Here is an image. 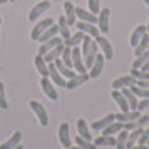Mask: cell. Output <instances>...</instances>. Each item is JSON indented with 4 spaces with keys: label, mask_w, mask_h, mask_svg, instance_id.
I'll use <instances>...</instances> for the list:
<instances>
[{
    "label": "cell",
    "mask_w": 149,
    "mask_h": 149,
    "mask_svg": "<svg viewBox=\"0 0 149 149\" xmlns=\"http://www.w3.org/2000/svg\"><path fill=\"white\" fill-rule=\"evenodd\" d=\"M29 106H30V109H32L35 114H37L39 122H40L42 126L45 127V126L49 124V114H47V111H45V107H44L39 101H30V102H29Z\"/></svg>",
    "instance_id": "1"
},
{
    "label": "cell",
    "mask_w": 149,
    "mask_h": 149,
    "mask_svg": "<svg viewBox=\"0 0 149 149\" xmlns=\"http://www.w3.org/2000/svg\"><path fill=\"white\" fill-rule=\"evenodd\" d=\"M50 5H52V3H50L49 0H42V2H39V3H35L34 7L30 8V12H29V20L30 22L37 20L44 12H47L49 8H50Z\"/></svg>",
    "instance_id": "2"
},
{
    "label": "cell",
    "mask_w": 149,
    "mask_h": 149,
    "mask_svg": "<svg viewBox=\"0 0 149 149\" xmlns=\"http://www.w3.org/2000/svg\"><path fill=\"white\" fill-rule=\"evenodd\" d=\"M109 15H111L109 8H101L97 14V29L102 35H106L109 32Z\"/></svg>",
    "instance_id": "3"
},
{
    "label": "cell",
    "mask_w": 149,
    "mask_h": 149,
    "mask_svg": "<svg viewBox=\"0 0 149 149\" xmlns=\"http://www.w3.org/2000/svg\"><path fill=\"white\" fill-rule=\"evenodd\" d=\"M49 79L52 81V84L59 86V87H65V84H67V79L57 70L54 62H49Z\"/></svg>",
    "instance_id": "4"
},
{
    "label": "cell",
    "mask_w": 149,
    "mask_h": 149,
    "mask_svg": "<svg viewBox=\"0 0 149 149\" xmlns=\"http://www.w3.org/2000/svg\"><path fill=\"white\" fill-rule=\"evenodd\" d=\"M72 67L75 69V72L77 74H84V72H87V69L84 65V61H82V52L81 49L77 47H72Z\"/></svg>",
    "instance_id": "5"
},
{
    "label": "cell",
    "mask_w": 149,
    "mask_h": 149,
    "mask_svg": "<svg viewBox=\"0 0 149 149\" xmlns=\"http://www.w3.org/2000/svg\"><path fill=\"white\" fill-rule=\"evenodd\" d=\"M50 25H54V20L50 19V17H47V19H42L37 25H35L34 29H32V34H30V37H32V40H39V37H40L45 30H47Z\"/></svg>",
    "instance_id": "6"
},
{
    "label": "cell",
    "mask_w": 149,
    "mask_h": 149,
    "mask_svg": "<svg viewBox=\"0 0 149 149\" xmlns=\"http://www.w3.org/2000/svg\"><path fill=\"white\" fill-rule=\"evenodd\" d=\"M95 42H97V45L101 47L102 50V55L106 57V61H111L112 57H114V50H112V45H111V42L104 37V35H97L95 37Z\"/></svg>",
    "instance_id": "7"
},
{
    "label": "cell",
    "mask_w": 149,
    "mask_h": 149,
    "mask_svg": "<svg viewBox=\"0 0 149 149\" xmlns=\"http://www.w3.org/2000/svg\"><path fill=\"white\" fill-rule=\"evenodd\" d=\"M40 87H42V91H44V94L47 95L50 101H57V99H59V94H57L54 84H52V81H50L49 77H42L40 79Z\"/></svg>",
    "instance_id": "8"
},
{
    "label": "cell",
    "mask_w": 149,
    "mask_h": 149,
    "mask_svg": "<svg viewBox=\"0 0 149 149\" xmlns=\"http://www.w3.org/2000/svg\"><path fill=\"white\" fill-rule=\"evenodd\" d=\"M136 84V77L134 75H122V77H117L116 81H112V89H117V91H122V89H129Z\"/></svg>",
    "instance_id": "9"
},
{
    "label": "cell",
    "mask_w": 149,
    "mask_h": 149,
    "mask_svg": "<svg viewBox=\"0 0 149 149\" xmlns=\"http://www.w3.org/2000/svg\"><path fill=\"white\" fill-rule=\"evenodd\" d=\"M59 142L62 144V148H70L72 139H70V132H69V122H62L59 127Z\"/></svg>",
    "instance_id": "10"
},
{
    "label": "cell",
    "mask_w": 149,
    "mask_h": 149,
    "mask_svg": "<svg viewBox=\"0 0 149 149\" xmlns=\"http://www.w3.org/2000/svg\"><path fill=\"white\" fill-rule=\"evenodd\" d=\"M91 79V75L87 74V72H84V74H75L72 79H69L67 84H65V87L69 89V91H74V89H77L79 86H82V84H86V82Z\"/></svg>",
    "instance_id": "11"
},
{
    "label": "cell",
    "mask_w": 149,
    "mask_h": 149,
    "mask_svg": "<svg viewBox=\"0 0 149 149\" xmlns=\"http://www.w3.org/2000/svg\"><path fill=\"white\" fill-rule=\"evenodd\" d=\"M104 62H106V57L102 54H97L94 59V64H92V67L89 69V75H91V79H95L97 75L102 72V67H104Z\"/></svg>",
    "instance_id": "12"
},
{
    "label": "cell",
    "mask_w": 149,
    "mask_h": 149,
    "mask_svg": "<svg viewBox=\"0 0 149 149\" xmlns=\"http://www.w3.org/2000/svg\"><path fill=\"white\" fill-rule=\"evenodd\" d=\"M77 29L81 30V32H84V34L91 35L92 39H95L97 35H101V32H99V29L95 27V24H91V22H77Z\"/></svg>",
    "instance_id": "13"
},
{
    "label": "cell",
    "mask_w": 149,
    "mask_h": 149,
    "mask_svg": "<svg viewBox=\"0 0 149 149\" xmlns=\"http://www.w3.org/2000/svg\"><path fill=\"white\" fill-rule=\"evenodd\" d=\"M62 37H52V39H49V40H45V42H42L40 44V47H39V54L40 55H45L49 52V50H52V49L55 47V45H59V44H62Z\"/></svg>",
    "instance_id": "14"
},
{
    "label": "cell",
    "mask_w": 149,
    "mask_h": 149,
    "mask_svg": "<svg viewBox=\"0 0 149 149\" xmlns=\"http://www.w3.org/2000/svg\"><path fill=\"white\" fill-rule=\"evenodd\" d=\"M75 17H79L82 22L97 24V15L92 14L91 10H86V8H82V7H75Z\"/></svg>",
    "instance_id": "15"
},
{
    "label": "cell",
    "mask_w": 149,
    "mask_h": 149,
    "mask_svg": "<svg viewBox=\"0 0 149 149\" xmlns=\"http://www.w3.org/2000/svg\"><path fill=\"white\" fill-rule=\"evenodd\" d=\"M64 15H65V19H67L69 27L75 25V7L72 5L70 0H65V2H64Z\"/></svg>",
    "instance_id": "16"
},
{
    "label": "cell",
    "mask_w": 149,
    "mask_h": 149,
    "mask_svg": "<svg viewBox=\"0 0 149 149\" xmlns=\"http://www.w3.org/2000/svg\"><path fill=\"white\" fill-rule=\"evenodd\" d=\"M112 99L116 101V104L121 107V112H126V111H131L129 109V104L127 101H126V97H124V94H122L121 91H117V89H112Z\"/></svg>",
    "instance_id": "17"
},
{
    "label": "cell",
    "mask_w": 149,
    "mask_h": 149,
    "mask_svg": "<svg viewBox=\"0 0 149 149\" xmlns=\"http://www.w3.org/2000/svg\"><path fill=\"white\" fill-rule=\"evenodd\" d=\"M112 121H116V114H112V112H109L107 116H104L102 119H99V121H94L92 122V129L94 131H102L104 127H107L109 124Z\"/></svg>",
    "instance_id": "18"
},
{
    "label": "cell",
    "mask_w": 149,
    "mask_h": 149,
    "mask_svg": "<svg viewBox=\"0 0 149 149\" xmlns=\"http://www.w3.org/2000/svg\"><path fill=\"white\" fill-rule=\"evenodd\" d=\"M22 141V132L20 131H15L14 134L10 136V139L3 142V144H0V149H14L15 146H19Z\"/></svg>",
    "instance_id": "19"
},
{
    "label": "cell",
    "mask_w": 149,
    "mask_h": 149,
    "mask_svg": "<svg viewBox=\"0 0 149 149\" xmlns=\"http://www.w3.org/2000/svg\"><path fill=\"white\" fill-rule=\"evenodd\" d=\"M94 144L97 148H116V137L112 136H99L94 139Z\"/></svg>",
    "instance_id": "20"
},
{
    "label": "cell",
    "mask_w": 149,
    "mask_h": 149,
    "mask_svg": "<svg viewBox=\"0 0 149 149\" xmlns=\"http://www.w3.org/2000/svg\"><path fill=\"white\" fill-rule=\"evenodd\" d=\"M54 64H55V67H57V70H59V72H61V74L65 77V79H72V77L77 74L75 70H72L70 67H67V65H65V64L61 61V57H59V59H55Z\"/></svg>",
    "instance_id": "21"
},
{
    "label": "cell",
    "mask_w": 149,
    "mask_h": 149,
    "mask_svg": "<svg viewBox=\"0 0 149 149\" xmlns=\"http://www.w3.org/2000/svg\"><path fill=\"white\" fill-rule=\"evenodd\" d=\"M57 25H59V35L62 37V40H69L70 37V32H69V24H67V19L65 15H61L59 20H57Z\"/></svg>",
    "instance_id": "22"
},
{
    "label": "cell",
    "mask_w": 149,
    "mask_h": 149,
    "mask_svg": "<svg viewBox=\"0 0 149 149\" xmlns=\"http://www.w3.org/2000/svg\"><path fill=\"white\" fill-rule=\"evenodd\" d=\"M77 131H79V136L81 137H84V139H87V141H92L94 137H92V134H91V131H89V126L87 122H86V119H77Z\"/></svg>",
    "instance_id": "23"
},
{
    "label": "cell",
    "mask_w": 149,
    "mask_h": 149,
    "mask_svg": "<svg viewBox=\"0 0 149 149\" xmlns=\"http://www.w3.org/2000/svg\"><path fill=\"white\" fill-rule=\"evenodd\" d=\"M64 47H65V45H64V42H62V44H59V45H55L52 50H49L47 54L44 55V61L49 64V62H54L55 59H59V57L62 55V50H64Z\"/></svg>",
    "instance_id": "24"
},
{
    "label": "cell",
    "mask_w": 149,
    "mask_h": 149,
    "mask_svg": "<svg viewBox=\"0 0 149 149\" xmlns=\"http://www.w3.org/2000/svg\"><path fill=\"white\" fill-rule=\"evenodd\" d=\"M35 67H37V72L42 75V77H49V64L44 61V55H37L35 57Z\"/></svg>",
    "instance_id": "25"
},
{
    "label": "cell",
    "mask_w": 149,
    "mask_h": 149,
    "mask_svg": "<svg viewBox=\"0 0 149 149\" xmlns=\"http://www.w3.org/2000/svg\"><path fill=\"white\" fill-rule=\"evenodd\" d=\"M139 116H141L139 111H126V112H121V114H116V121H121V122L137 121Z\"/></svg>",
    "instance_id": "26"
},
{
    "label": "cell",
    "mask_w": 149,
    "mask_h": 149,
    "mask_svg": "<svg viewBox=\"0 0 149 149\" xmlns=\"http://www.w3.org/2000/svg\"><path fill=\"white\" fill-rule=\"evenodd\" d=\"M121 92L124 94L126 101H127L129 109H131V111H137V97H136V94H132L131 89H122Z\"/></svg>",
    "instance_id": "27"
},
{
    "label": "cell",
    "mask_w": 149,
    "mask_h": 149,
    "mask_svg": "<svg viewBox=\"0 0 149 149\" xmlns=\"http://www.w3.org/2000/svg\"><path fill=\"white\" fill-rule=\"evenodd\" d=\"M144 34H148V32H146V25H137L136 30L131 34V40H129V42H131V45L136 47V45H137V42L142 39V35H144Z\"/></svg>",
    "instance_id": "28"
},
{
    "label": "cell",
    "mask_w": 149,
    "mask_h": 149,
    "mask_svg": "<svg viewBox=\"0 0 149 149\" xmlns=\"http://www.w3.org/2000/svg\"><path fill=\"white\" fill-rule=\"evenodd\" d=\"M121 129H122V122L121 121H112L107 127L102 129V134L104 136H112V134H117Z\"/></svg>",
    "instance_id": "29"
},
{
    "label": "cell",
    "mask_w": 149,
    "mask_h": 149,
    "mask_svg": "<svg viewBox=\"0 0 149 149\" xmlns=\"http://www.w3.org/2000/svg\"><path fill=\"white\" fill-rule=\"evenodd\" d=\"M148 45H149V35L144 34V35H142V39L137 42V45L134 47V54L136 55H141L142 52H146V50H148Z\"/></svg>",
    "instance_id": "30"
},
{
    "label": "cell",
    "mask_w": 149,
    "mask_h": 149,
    "mask_svg": "<svg viewBox=\"0 0 149 149\" xmlns=\"http://www.w3.org/2000/svg\"><path fill=\"white\" fill-rule=\"evenodd\" d=\"M127 134H129V131H126V129H121V131L117 132V137H116V149H126Z\"/></svg>",
    "instance_id": "31"
},
{
    "label": "cell",
    "mask_w": 149,
    "mask_h": 149,
    "mask_svg": "<svg viewBox=\"0 0 149 149\" xmlns=\"http://www.w3.org/2000/svg\"><path fill=\"white\" fill-rule=\"evenodd\" d=\"M84 35L86 34L79 30L75 35H70L69 40H64V45H65V47H75V45H79V44L82 42V39H84Z\"/></svg>",
    "instance_id": "32"
},
{
    "label": "cell",
    "mask_w": 149,
    "mask_h": 149,
    "mask_svg": "<svg viewBox=\"0 0 149 149\" xmlns=\"http://www.w3.org/2000/svg\"><path fill=\"white\" fill-rule=\"evenodd\" d=\"M149 59V50H146V52H142L141 55H136V61L132 62V65L131 67L132 69H141L144 64H146V61Z\"/></svg>",
    "instance_id": "33"
},
{
    "label": "cell",
    "mask_w": 149,
    "mask_h": 149,
    "mask_svg": "<svg viewBox=\"0 0 149 149\" xmlns=\"http://www.w3.org/2000/svg\"><path fill=\"white\" fill-rule=\"evenodd\" d=\"M75 144H77L81 149H97V146H95L92 141H87V139H84V137H81V136L75 137Z\"/></svg>",
    "instance_id": "34"
},
{
    "label": "cell",
    "mask_w": 149,
    "mask_h": 149,
    "mask_svg": "<svg viewBox=\"0 0 149 149\" xmlns=\"http://www.w3.org/2000/svg\"><path fill=\"white\" fill-rule=\"evenodd\" d=\"M131 75H134L136 81H149V72L148 70H141V69H132Z\"/></svg>",
    "instance_id": "35"
},
{
    "label": "cell",
    "mask_w": 149,
    "mask_h": 149,
    "mask_svg": "<svg viewBox=\"0 0 149 149\" xmlns=\"http://www.w3.org/2000/svg\"><path fill=\"white\" fill-rule=\"evenodd\" d=\"M7 107H8V102H7V97H5V86L0 81V109L5 111Z\"/></svg>",
    "instance_id": "36"
},
{
    "label": "cell",
    "mask_w": 149,
    "mask_h": 149,
    "mask_svg": "<svg viewBox=\"0 0 149 149\" xmlns=\"http://www.w3.org/2000/svg\"><path fill=\"white\" fill-rule=\"evenodd\" d=\"M99 2H101V0H87V3H89V10H91V12H92V14H99V10H101V8H99Z\"/></svg>",
    "instance_id": "37"
},
{
    "label": "cell",
    "mask_w": 149,
    "mask_h": 149,
    "mask_svg": "<svg viewBox=\"0 0 149 149\" xmlns=\"http://www.w3.org/2000/svg\"><path fill=\"white\" fill-rule=\"evenodd\" d=\"M136 127H139V126H137V122H136V121L122 122V129H126V131H134Z\"/></svg>",
    "instance_id": "38"
},
{
    "label": "cell",
    "mask_w": 149,
    "mask_h": 149,
    "mask_svg": "<svg viewBox=\"0 0 149 149\" xmlns=\"http://www.w3.org/2000/svg\"><path fill=\"white\" fill-rule=\"evenodd\" d=\"M149 107V97L142 99L141 102H137V111H142V109H148Z\"/></svg>",
    "instance_id": "39"
},
{
    "label": "cell",
    "mask_w": 149,
    "mask_h": 149,
    "mask_svg": "<svg viewBox=\"0 0 149 149\" xmlns=\"http://www.w3.org/2000/svg\"><path fill=\"white\" fill-rule=\"evenodd\" d=\"M136 122H137L139 127H142V126H146V124L149 122V116H139V119H137Z\"/></svg>",
    "instance_id": "40"
},
{
    "label": "cell",
    "mask_w": 149,
    "mask_h": 149,
    "mask_svg": "<svg viewBox=\"0 0 149 149\" xmlns=\"http://www.w3.org/2000/svg\"><path fill=\"white\" fill-rule=\"evenodd\" d=\"M127 149H149L148 146H146V144H137V146H132V148H127Z\"/></svg>",
    "instance_id": "41"
},
{
    "label": "cell",
    "mask_w": 149,
    "mask_h": 149,
    "mask_svg": "<svg viewBox=\"0 0 149 149\" xmlns=\"http://www.w3.org/2000/svg\"><path fill=\"white\" fill-rule=\"evenodd\" d=\"M141 70H148V72H149V59L146 61V64H144V65L141 67Z\"/></svg>",
    "instance_id": "42"
},
{
    "label": "cell",
    "mask_w": 149,
    "mask_h": 149,
    "mask_svg": "<svg viewBox=\"0 0 149 149\" xmlns=\"http://www.w3.org/2000/svg\"><path fill=\"white\" fill-rule=\"evenodd\" d=\"M8 0H0V5H3V3H7Z\"/></svg>",
    "instance_id": "43"
},
{
    "label": "cell",
    "mask_w": 149,
    "mask_h": 149,
    "mask_svg": "<svg viewBox=\"0 0 149 149\" xmlns=\"http://www.w3.org/2000/svg\"><path fill=\"white\" fill-rule=\"evenodd\" d=\"M14 149H24V146H20V144H19V146H15Z\"/></svg>",
    "instance_id": "44"
},
{
    "label": "cell",
    "mask_w": 149,
    "mask_h": 149,
    "mask_svg": "<svg viewBox=\"0 0 149 149\" xmlns=\"http://www.w3.org/2000/svg\"><path fill=\"white\" fill-rule=\"evenodd\" d=\"M146 32H148V35H149V22H148V25H146Z\"/></svg>",
    "instance_id": "45"
},
{
    "label": "cell",
    "mask_w": 149,
    "mask_h": 149,
    "mask_svg": "<svg viewBox=\"0 0 149 149\" xmlns=\"http://www.w3.org/2000/svg\"><path fill=\"white\" fill-rule=\"evenodd\" d=\"M67 149H81V148H79V146H75V148H72V146H70V148H67Z\"/></svg>",
    "instance_id": "46"
},
{
    "label": "cell",
    "mask_w": 149,
    "mask_h": 149,
    "mask_svg": "<svg viewBox=\"0 0 149 149\" xmlns=\"http://www.w3.org/2000/svg\"><path fill=\"white\" fill-rule=\"evenodd\" d=\"M144 3H146V5H149V0H144Z\"/></svg>",
    "instance_id": "47"
},
{
    "label": "cell",
    "mask_w": 149,
    "mask_h": 149,
    "mask_svg": "<svg viewBox=\"0 0 149 149\" xmlns=\"http://www.w3.org/2000/svg\"><path fill=\"white\" fill-rule=\"evenodd\" d=\"M0 24H2V15H0Z\"/></svg>",
    "instance_id": "48"
},
{
    "label": "cell",
    "mask_w": 149,
    "mask_h": 149,
    "mask_svg": "<svg viewBox=\"0 0 149 149\" xmlns=\"http://www.w3.org/2000/svg\"><path fill=\"white\" fill-rule=\"evenodd\" d=\"M8 2H15V0H8Z\"/></svg>",
    "instance_id": "49"
},
{
    "label": "cell",
    "mask_w": 149,
    "mask_h": 149,
    "mask_svg": "<svg viewBox=\"0 0 149 149\" xmlns=\"http://www.w3.org/2000/svg\"><path fill=\"white\" fill-rule=\"evenodd\" d=\"M148 50H149V45H148Z\"/></svg>",
    "instance_id": "50"
},
{
    "label": "cell",
    "mask_w": 149,
    "mask_h": 149,
    "mask_svg": "<svg viewBox=\"0 0 149 149\" xmlns=\"http://www.w3.org/2000/svg\"><path fill=\"white\" fill-rule=\"evenodd\" d=\"M148 144H149V141H148Z\"/></svg>",
    "instance_id": "51"
}]
</instances>
